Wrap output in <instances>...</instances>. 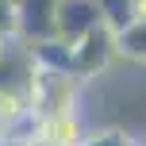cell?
Returning <instances> with one entry per match:
<instances>
[{
    "label": "cell",
    "mask_w": 146,
    "mask_h": 146,
    "mask_svg": "<svg viewBox=\"0 0 146 146\" xmlns=\"http://www.w3.org/2000/svg\"><path fill=\"white\" fill-rule=\"evenodd\" d=\"M77 146H131V135L123 131V127H115V131H100V135H85Z\"/></svg>",
    "instance_id": "52a82bcc"
},
{
    "label": "cell",
    "mask_w": 146,
    "mask_h": 146,
    "mask_svg": "<svg viewBox=\"0 0 146 146\" xmlns=\"http://www.w3.org/2000/svg\"><path fill=\"white\" fill-rule=\"evenodd\" d=\"M69 58H73V77L77 81L96 77V73H104L111 62H115V35L100 23V27L88 31L81 42L69 46Z\"/></svg>",
    "instance_id": "6da1fadb"
},
{
    "label": "cell",
    "mask_w": 146,
    "mask_h": 146,
    "mask_svg": "<svg viewBox=\"0 0 146 146\" xmlns=\"http://www.w3.org/2000/svg\"><path fill=\"white\" fill-rule=\"evenodd\" d=\"M85 135L88 131L77 111H58V115L35 119V146H77Z\"/></svg>",
    "instance_id": "277c9868"
},
{
    "label": "cell",
    "mask_w": 146,
    "mask_h": 146,
    "mask_svg": "<svg viewBox=\"0 0 146 146\" xmlns=\"http://www.w3.org/2000/svg\"><path fill=\"white\" fill-rule=\"evenodd\" d=\"M96 12H100V23L111 35H123L135 23V0H96Z\"/></svg>",
    "instance_id": "8992f818"
},
{
    "label": "cell",
    "mask_w": 146,
    "mask_h": 146,
    "mask_svg": "<svg viewBox=\"0 0 146 146\" xmlns=\"http://www.w3.org/2000/svg\"><path fill=\"white\" fill-rule=\"evenodd\" d=\"M100 27V12H96V0H58V15H54V35L58 42H81L88 31Z\"/></svg>",
    "instance_id": "3957f363"
},
{
    "label": "cell",
    "mask_w": 146,
    "mask_h": 146,
    "mask_svg": "<svg viewBox=\"0 0 146 146\" xmlns=\"http://www.w3.org/2000/svg\"><path fill=\"white\" fill-rule=\"evenodd\" d=\"M54 15H58V0H19V8H15V42L38 46V42L58 38L54 35Z\"/></svg>",
    "instance_id": "7a4b0ae2"
},
{
    "label": "cell",
    "mask_w": 146,
    "mask_h": 146,
    "mask_svg": "<svg viewBox=\"0 0 146 146\" xmlns=\"http://www.w3.org/2000/svg\"><path fill=\"white\" fill-rule=\"evenodd\" d=\"M115 58L146 66V19H135L123 35H115Z\"/></svg>",
    "instance_id": "5b68a950"
}]
</instances>
